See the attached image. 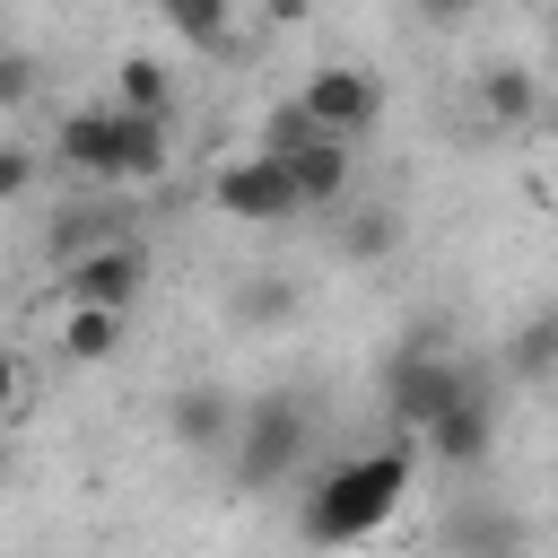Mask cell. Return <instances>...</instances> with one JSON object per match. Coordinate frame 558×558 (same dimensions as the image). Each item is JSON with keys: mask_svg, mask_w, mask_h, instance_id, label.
I'll list each match as a JSON object with an SVG mask.
<instances>
[{"mask_svg": "<svg viewBox=\"0 0 558 558\" xmlns=\"http://www.w3.org/2000/svg\"><path fill=\"white\" fill-rule=\"evenodd\" d=\"M401 497H410V445H366V453L331 462V471L305 488L296 532H305L314 549H349V541H375V532L401 514Z\"/></svg>", "mask_w": 558, "mask_h": 558, "instance_id": "obj_1", "label": "cell"}, {"mask_svg": "<svg viewBox=\"0 0 558 558\" xmlns=\"http://www.w3.org/2000/svg\"><path fill=\"white\" fill-rule=\"evenodd\" d=\"M227 453H235V480H244V488L288 480L296 453H305V401H296V392H262V401H244Z\"/></svg>", "mask_w": 558, "mask_h": 558, "instance_id": "obj_2", "label": "cell"}, {"mask_svg": "<svg viewBox=\"0 0 558 558\" xmlns=\"http://www.w3.org/2000/svg\"><path fill=\"white\" fill-rule=\"evenodd\" d=\"M209 201H218L235 227H288V218H305V201H296V183H288V157H270V148L218 157V166H209Z\"/></svg>", "mask_w": 558, "mask_h": 558, "instance_id": "obj_3", "label": "cell"}, {"mask_svg": "<svg viewBox=\"0 0 558 558\" xmlns=\"http://www.w3.org/2000/svg\"><path fill=\"white\" fill-rule=\"evenodd\" d=\"M462 384H480L462 357H445V349H418V340H410V349H392V366H384V410L418 436V427H427Z\"/></svg>", "mask_w": 558, "mask_h": 558, "instance_id": "obj_4", "label": "cell"}, {"mask_svg": "<svg viewBox=\"0 0 558 558\" xmlns=\"http://www.w3.org/2000/svg\"><path fill=\"white\" fill-rule=\"evenodd\" d=\"M296 96H305V113H314L331 140H366V131L384 122V78L357 70V61H323Z\"/></svg>", "mask_w": 558, "mask_h": 558, "instance_id": "obj_5", "label": "cell"}, {"mask_svg": "<svg viewBox=\"0 0 558 558\" xmlns=\"http://www.w3.org/2000/svg\"><path fill=\"white\" fill-rule=\"evenodd\" d=\"M140 288H148V253L131 235H105V244H87V253L61 262V296H78V305H122L131 314Z\"/></svg>", "mask_w": 558, "mask_h": 558, "instance_id": "obj_6", "label": "cell"}, {"mask_svg": "<svg viewBox=\"0 0 558 558\" xmlns=\"http://www.w3.org/2000/svg\"><path fill=\"white\" fill-rule=\"evenodd\" d=\"M418 445L445 462V471H480L488 453H497V410H488V384H462L427 427H418Z\"/></svg>", "mask_w": 558, "mask_h": 558, "instance_id": "obj_7", "label": "cell"}, {"mask_svg": "<svg viewBox=\"0 0 558 558\" xmlns=\"http://www.w3.org/2000/svg\"><path fill=\"white\" fill-rule=\"evenodd\" d=\"M235 410H244V401H235L227 384H183V392L166 401V427H174L183 453H218V445L235 436Z\"/></svg>", "mask_w": 558, "mask_h": 558, "instance_id": "obj_8", "label": "cell"}, {"mask_svg": "<svg viewBox=\"0 0 558 558\" xmlns=\"http://www.w3.org/2000/svg\"><path fill=\"white\" fill-rule=\"evenodd\" d=\"M288 183H296V201H305V209H331V201H349V140L314 131L305 148H288Z\"/></svg>", "mask_w": 558, "mask_h": 558, "instance_id": "obj_9", "label": "cell"}, {"mask_svg": "<svg viewBox=\"0 0 558 558\" xmlns=\"http://www.w3.org/2000/svg\"><path fill=\"white\" fill-rule=\"evenodd\" d=\"M166 174V113L113 105V183H157Z\"/></svg>", "mask_w": 558, "mask_h": 558, "instance_id": "obj_10", "label": "cell"}, {"mask_svg": "<svg viewBox=\"0 0 558 558\" xmlns=\"http://www.w3.org/2000/svg\"><path fill=\"white\" fill-rule=\"evenodd\" d=\"M122 323H131L122 305H78V296H70V305H61V357H70V366H105V357L122 349Z\"/></svg>", "mask_w": 558, "mask_h": 558, "instance_id": "obj_11", "label": "cell"}, {"mask_svg": "<svg viewBox=\"0 0 558 558\" xmlns=\"http://www.w3.org/2000/svg\"><path fill=\"white\" fill-rule=\"evenodd\" d=\"M471 96H480V113H488L497 131H514V122H532V113H541V78H532L523 61H488Z\"/></svg>", "mask_w": 558, "mask_h": 558, "instance_id": "obj_12", "label": "cell"}, {"mask_svg": "<svg viewBox=\"0 0 558 558\" xmlns=\"http://www.w3.org/2000/svg\"><path fill=\"white\" fill-rule=\"evenodd\" d=\"M61 166L113 183V105H78V113L61 122Z\"/></svg>", "mask_w": 558, "mask_h": 558, "instance_id": "obj_13", "label": "cell"}, {"mask_svg": "<svg viewBox=\"0 0 558 558\" xmlns=\"http://www.w3.org/2000/svg\"><path fill=\"white\" fill-rule=\"evenodd\" d=\"M113 105H131V113H166V105H174V78H166V61L131 52V61L113 70Z\"/></svg>", "mask_w": 558, "mask_h": 558, "instance_id": "obj_14", "label": "cell"}, {"mask_svg": "<svg viewBox=\"0 0 558 558\" xmlns=\"http://www.w3.org/2000/svg\"><path fill=\"white\" fill-rule=\"evenodd\" d=\"M392 244H401V218H392V209H349V218H340V253H349V262H384Z\"/></svg>", "mask_w": 558, "mask_h": 558, "instance_id": "obj_15", "label": "cell"}, {"mask_svg": "<svg viewBox=\"0 0 558 558\" xmlns=\"http://www.w3.org/2000/svg\"><path fill=\"white\" fill-rule=\"evenodd\" d=\"M157 17L192 44V52H209V44H227V0H157Z\"/></svg>", "mask_w": 558, "mask_h": 558, "instance_id": "obj_16", "label": "cell"}, {"mask_svg": "<svg viewBox=\"0 0 558 558\" xmlns=\"http://www.w3.org/2000/svg\"><path fill=\"white\" fill-rule=\"evenodd\" d=\"M235 314H244V323H288V314H296V296H288V279H279V270H244Z\"/></svg>", "mask_w": 558, "mask_h": 558, "instance_id": "obj_17", "label": "cell"}, {"mask_svg": "<svg viewBox=\"0 0 558 558\" xmlns=\"http://www.w3.org/2000/svg\"><path fill=\"white\" fill-rule=\"evenodd\" d=\"M314 131H323V122L305 113V96H279V105L262 113V148H270V157H288V148H305Z\"/></svg>", "mask_w": 558, "mask_h": 558, "instance_id": "obj_18", "label": "cell"}, {"mask_svg": "<svg viewBox=\"0 0 558 558\" xmlns=\"http://www.w3.org/2000/svg\"><path fill=\"white\" fill-rule=\"evenodd\" d=\"M105 235H113V227H105L96 209H70V218H52V253H61V262H70V253H87V244H105Z\"/></svg>", "mask_w": 558, "mask_h": 558, "instance_id": "obj_19", "label": "cell"}, {"mask_svg": "<svg viewBox=\"0 0 558 558\" xmlns=\"http://www.w3.org/2000/svg\"><path fill=\"white\" fill-rule=\"evenodd\" d=\"M26 183H35V148L26 140H0V209L26 201Z\"/></svg>", "mask_w": 558, "mask_h": 558, "instance_id": "obj_20", "label": "cell"}, {"mask_svg": "<svg viewBox=\"0 0 558 558\" xmlns=\"http://www.w3.org/2000/svg\"><path fill=\"white\" fill-rule=\"evenodd\" d=\"M26 96H35V61H26V52H0V113L26 105Z\"/></svg>", "mask_w": 558, "mask_h": 558, "instance_id": "obj_21", "label": "cell"}, {"mask_svg": "<svg viewBox=\"0 0 558 558\" xmlns=\"http://www.w3.org/2000/svg\"><path fill=\"white\" fill-rule=\"evenodd\" d=\"M549 340H558V323H532V331L514 340V375H541V366H549Z\"/></svg>", "mask_w": 558, "mask_h": 558, "instance_id": "obj_22", "label": "cell"}, {"mask_svg": "<svg viewBox=\"0 0 558 558\" xmlns=\"http://www.w3.org/2000/svg\"><path fill=\"white\" fill-rule=\"evenodd\" d=\"M471 9H480V0H410V17H418V26H462Z\"/></svg>", "mask_w": 558, "mask_h": 558, "instance_id": "obj_23", "label": "cell"}, {"mask_svg": "<svg viewBox=\"0 0 558 558\" xmlns=\"http://www.w3.org/2000/svg\"><path fill=\"white\" fill-rule=\"evenodd\" d=\"M262 17H270V26H305V17H314V0H262Z\"/></svg>", "mask_w": 558, "mask_h": 558, "instance_id": "obj_24", "label": "cell"}, {"mask_svg": "<svg viewBox=\"0 0 558 558\" xmlns=\"http://www.w3.org/2000/svg\"><path fill=\"white\" fill-rule=\"evenodd\" d=\"M17 401V349H0V410Z\"/></svg>", "mask_w": 558, "mask_h": 558, "instance_id": "obj_25", "label": "cell"}, {"mask_svg": "<svg viewBox=\"0 0 558 558\" xmlns=\"http://www.w3.org/2000/svg\"><path fill=\"white\" fill-rule=\"evenodd\" d=\"M0 462H9V410H0Z\"/></svg>", "mask_w": 558, "mask_h": 558, "instance_id": "obj_26", "label": "cell"}]
</instances>
